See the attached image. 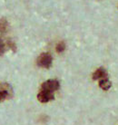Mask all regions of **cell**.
I'll use <instances>...</instances> for the list:
<instances>
[{
	"instance_id": "cell-3",
	"label": "cell",
	"mask_w": 118,
	"mask_h": 125,
	"mask_svg": "<svg viewBox=\"0 0 118 125\" xmlns=\"http://www.w3.org/2000/svg\"><path fill=\"white\" fill-rule=\"evenodd\" d=\"M58 88H59V83L56 80H48V81L45 82L43 84H42L41 90H45V91L54 93Z\"/></svg>"
},
{
	"instance_id": "cell-5",
	"label": "cell",
	"mask_w": 118,
	"mask_h": 125,
	"mask_svg": "<svg viewBox=\"0 0 118 125\" xmlns=\"http://www.w3.org/2000/svg\"><path fill=\"white\" fill-rule=\"evenodd\" d=\"M106 78H107V73H106V69L99 68L93 74L94 80H102V79H106Z\"/></svg>"
},
{
	"instance_id": "cell-4",
	"label": "cell",
	"mask_w": 118,
	"mask_h": 125,
	"mask_svg": "<svg viewBox=\"0 0 118 125\" xmlns=\"http://www.w3.org/2000/svg\"><path fill=\"white\" fill-rule=\"evenodd\" d=\"M37 99L40 101L41 103H47V102L54 99V94L51 92L41 90L40 93L37 95Z\"/></svg>"
},
{
	"instance_id": "cell-6",
	"label": "cell",
	"mask_w": 118,
	"mask_h": 125,
	"mask_svg": "<svg viewBox=\"0 0 118 125\" xmlns=\"http://www.w3.org/2000/svg\"><path fill=\"white\" fill-rule=\"evenodd\" d=\"M99 86L102 88L103 90L107 91L109 88L111 87V82L109 81L107 78L102 79V80H100V82H99Z\"/></svg>"
},
{
	"instance_id": "cell-10",
	"label": "cell",
	"mask_w": 118,
	"mask_h": 125,
	"mask_svg": "<svg viewBox=\"0 0 118 125\" xmlns=\"http://www.w3.org/2000/svg\"><path fill=\"white\" fill-rule=\"evenodd\" d=\"M7 44H8V46H9L11 49H13L14 51L16 50V45H15V44H14L13 42H11V41H8V43H7Z\"/></svg>"
},
{
	"instance_id": "cell-2",
	"label": "cell",
	"mask_w": 118,
	"mask_h": 125,
	"mask_svg": "<svg viewBox=\"0 0 118 125\" xmlns=\"http://www.w3.org/2000/svg\"><path fill=\"white\" fill-rule=\"evenodd\" d=\"M12 94V89L7 83H1L0 84V103L9 98Z\"/></svg>"
},
{
	"instance_id": "cell-9",
	"label": "cell",
	"mask_w": 118,
	"mask_h": 125,
	"mask_svg": "<svg viewBox=\"0 0 118 125\" xmlns=\"http://www.w3.org/2000/svg\"><path fill=\"white\" fill-rule=\"evenodd\" d=\"M5 49H6L5 43H4L3 40L0 38V55H2V54L5 53Z\"/></svg>"
},
{
	"instance_id": "cell-8",
	"label": "cell",
	"mask_w": 118,
	"mask_h": 125,
	"mask_svg": "<svg viewBox=\"0 0 118 125\" xmlns=\"http://www.w3.org/2000/svg\"><path fill=\"white\" fill-rule=\"evenodd\" d=\"M65 49V44L64 42H60V43L57 44V45H56V51H57L58 53H62V52H64Z\"/></svg>"
},
{
	"instance_id": "cell-7",
	"label": "cell",
	"mask_w": 118,
	"mask_h": 125,
	"mask_svg": "<svg viewBox=\"0 0 118 125\" xmlns=\"http://www.w3.org/2000/svg\"><path fill=\"white\" fill-rule=\"evenodd\" d=\"M7 27H8V24H7V21L6 19H0V33H2V34L6 33L7 31Z\"/></svg>"
},
{
	"instance_id": "cell-1",
	"label": "cell",
	"mask_w": 118,
	"mask_h": 125,
	"mask_svg": "<svg viewBox=\"0 0 118 125\" xmlns=\"http://www.w3.org/2000/svg\"><path fill=\"white\" fill-rule=\"evenodd\" d=\"M52 61L53 59H52V56L50 53H41L37 58V64L43 68H49L50 66L52 65Z\"/></svg>"
}]
</instances>
